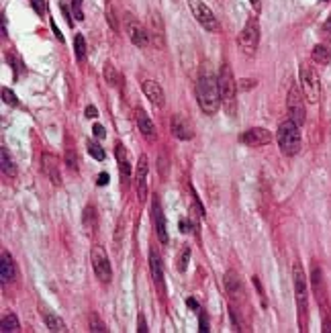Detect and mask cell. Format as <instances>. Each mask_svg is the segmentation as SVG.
Listing matches in <instances>:
<instances>
[{"label":"cell","mask_w":331,"mask_h":333,"mask_svg":"<svg viewBox=\"0 0 331 333\" xmlns=\"http://www.w3.org/2000/svg\"><path fill=\"white\" fill-rule=\"evenodd\" d=\"M196 100L204 115H215L219 111L221 92H219V78H215L209 72H200L196 82Z\"/></svg>","instance_id":"1"},{"label":"cell","mask_w":331,"mask_h":333,"mask_svg":"<svg viewBox=\"0 0 331 333\" xmlns=\"http://www.w3.org/2000/svg\"><path fill=\"white\" fill-rule=\"evenodd\" d=\"M293 286H295V299H297L299 329L309 331V286H307V276H305L301 262L293 266Z\"/></svg>","instance_id":"2"},{"label":"cell","mask_w":331,"mask_h":333,"mask_svg":"<svg viewBox=\"0 0 331 333\" xmlns=\"http://www.w3.org/2000/svg\"><path fill=\"white\" fill-rule=\"evenodd\" d=\"M276 141H278V148L284 156H297L301 152V133H299V125L291 119L282 121L278 125V131H276Z\"/></svg>","instance_id":"3"},{"label":"cell","mask_w":331,"mask_h":333,"mask_svg":"<svg viewBox=\"0 0 331 333\" xmlns=\"http://www.w3.org/2000/svg\"><path fill=\"white\" fill-rule=\"evenodd\" d=\"M299 80H301V90L307 98V102L317 105L321 98V84H319V76L315 72V68L309 61H301L299 66Z\"/></svg>","instance_id":"4"},{"label":"cell","mask_w":331,"mask_h":333,"mask_svg":"<svg viewBox=\"0 0 331 333\" xmlns=\"http://www.w3.org/2000/svg\"><path fill=\"white\" fill-rule=\"evenodd\" d=\"M311 284H313V293L317 297V303L321 307V317H323V331H331V309L329 301H327V290H325V282H323V274L317 262H313L311 268Z\"/></svg>","instance_id":"5"},{"label":"cell","mask_w":331,"mask_h":333,"mask_svg":"<svg viewBox=\"0 0 331 333\" xmlns=\"http://www.w3.org/2000/svg\"><path fill=\"white\" fill-rule=\"evenodd\" d=\"M235 78L231 74L229 64H223L221 72H219V92H221V105L225 107L227 115H235Z\"/></svg>","instance_id":"6"},{"label":"cell","mask_w":331,"mask_h":333,"mask_svg":"<svg viewBox=\"0 0 331 333\" xmlns=\"http://www.w3.org/2000/svg\"><path fill=\"white\" fill-rule=\"evenodd\" d=\"M237 43H239V49L243 51V55L252 57L256 51H258V43H260V25H258V18L252 16L245 27L241 29L239 37H237Z\"/></svg>","instance_id":"7"},{"label":"cell","mask_w":331,"mask_h":333,"mask_svg":"<svg viewBox=\"0 0 331 333\" xmlns=\"http://www.w3.org/2000/svg\"><path fill=\"white\" fill-rule=\"evenodd\" d=\"M305 94L303 90L293 84L288 88V94H286V111H288V119L295 121L299 127L305 123V117H307V109H305Z\"/></svg>","instance_id":"8"},{"label":"cell","mask_w":331,"mask_h":333,"mask_svg":"<svg viewBox=\"0 0 331 333\" xmlns=\"http://www.w3.org/2000/svg\"><path fill=\"white\" fill-rule=\"evenodd\" d=\"M188 6H190V10H192L196 23H198L202 29H206L209 33H217V31H219V20H217L215 12H213L202 0H188Z\"/></svg>","instance_id":"9"},{"label":"cell","mask_w":331,"mask_h":333,"mask_svg":"<svg viewBox=\"0 0 331 333\" xmlns=\"http://www.w3.org/2000/svg\"><path fill=\"white\" fill-rule=\"evenodd\" d=\"M123 23H125V31H127V35H129V41L135 45V47H148L150 45V41H152V37H150V31L133 16V14H125V18H123Z\"/></svg>","instance_id":"10"},{"label":"cell","mask_w":331,"mask_h":333,"mask_svg":"<svg viewBox=\"0 0 331 333\" xmlns=\"http://www.w3.org/2000/svg\"><path fill=\"white\" fill-rule=\"evenodd\" d=\"M90 262H92V268H94V274L98 276V280L111 282V278H113V268H111V262H109V256H107L105 247L94 245L92 252H90Z\"/></svg>","instance_id":"11"},{"label":"cell","mask_w":331,"mask_h":333,"mask_svg":"<svg viewBox=\"0 0 331 333\" xmlns=\"http://www.w3.org/2000/svg\"><path fill=\"white\" fill-rule=\"evenodd\" d=\"M239 139L247 148H264V145H270L272 143L274 135L268 129H264V127H252V129L243 131Z\"/></svg>","instance_id":"12"},{"label":"cell","mask_w":331,"mask_h":333,"mask_svg":"<svg viewBox=\"0 0 331 333\" xmlns=\"http://www.w3.org/2000/svg\"><path fill=\"white\" fill-rule=\"evenodd\" d=\"M41 170H43V174L49 178V182H51L53 186H59V184H61L59 162H57V158H55L53 154H49V152H43V154H41Z\"/></svg>","instance_id":"13"},{"label":"cell","mask_w":331,"mask_h":333,"mask_svg":"<svg viewBox=\"0 0 331 333\" xmlns=\"http://www.w3.org/2000/svg\"><path fill=\"white\" fill-rule=\"evenodd\" d=\"M152 219H154V225H156V235L160 239L162 245L170 243V237H168V227H166V217L164 211H162V204L160 200L154 196V204H152Z\"/></svg>","instance_id":"14"},{"label":"cell","mask_w":331,"mask_h":333,"mask_svg":"<svg viewBox=\"0 0 331 333\" xmlns=\"http://www.w3.org/2000/svg\"><path fill=\"white\" fill-rule=\"evenodd\" d=\"M148 172H150V166H148V156H141L137 166H135V182H137V194L139 198H148Z\"/></svg>","instance_id":"15"},{"label":"cell","mask_w":331,"mask_h":333,"mask_svg":"<svg viewBox=\"0 0 331 333\" xmlns=\"http://www.w3.org/2000/svg\"><path fill=\"white\" fill-rule=\"evenodd\" d=\"M172 133H174L176 139H180V141H188V139L194 137V129H192L190 121H188L186 117H182V115H176V117L172 119Z\"/></svg>","instance_id":"16"},{"label":"cell","mask_w":331,"mask_h":333,"mask_svg":"<svg viewBox=\"0 0 331 333\" xmlns=\"http://www.w3.org/2000/svg\"><path fill=\"white\" fill-rule=\"evenodd\" d=\"M150 272H152V278H154L156 286L160 290H164V264H162L160 252L156 247L150 249Z\"/></svg>","instance_id":"17"},{"label":"cell","mask_w":331,"mask_h":333,"mask_svg":"<svg viewBox=\"0 0 331 333\" xmlns=\"http://www.w3.org/2000/svg\"><path fill=\"white\" fill-rule=\"evenodd\" d=\"M135 121H137L139 131L143 133V137H146L148 141H156V137H158V133H156V125H154V121L148 117V113L141 111V109H137V111H135Z\"/></svg>","instance_id":"18"},{"label":"cell","mask_w":331,"mask_h":333,"mask_svg":"<svg viewBox=\"0 0 331 333\" xmlns=\"http://www.w3.org/2000/svg\"><path fill=\"white\" fill-rule=\"evenodd\" d=\"M141 90H143V94H146L156 107H164L166 94H164V90H162V86H160L156 80H143Z\"/></svg>","instance_id":"19"},{"label":"cell","mask_w":331,"mask_h":333,"mask_svg":"<svg viewBox=\"0 0 331 333\" xmlns=\"http://www.w3.org/2000/svg\"><path fill=\"white\" fill-rule=\"evenodd\" d=\"M14 274H16V268H14L12 256L8 252H2V256H0V280H2V284L12 282Z\"/></svg>","instance_id":"20"},{"label":"cell","mask_w":331,"mask_h":333,"mask_svg":"<svg viewBox=\"0 0 331 333\" xmlns=\"http://www.w3.org/2000/svg\"><path fill=\"white\" fill-rule=\"evenodd\" d=\"M148 23H150V37L154 39V43L158 47H164V23H162L160 14L158 12H152Z\"/></svg>","instance_id":"21"},{"label":"cell","mask_w":331,"mask_h":333,"mask_svg":"<svg viewBox=\"0 0 331 333\" xmlns=\"http://www.w3.org/2000/svg\"><path fill=\"white\" fill-rule=\"evenodd\" d=\"M225 288H227L229 297H233V299H241V297H243L241 280H239V276H237L233 270H229V272L225 274Z\"/></svg>","instance_id":"22"},{"label":"cell","mask_w":331,"mask_h":333,"mask_svg":"<svg viewBox=\"0 0 331 333\" xmlns=\"http://www.w3.org/2000/svg\"><path fill=\"white\" fill-rule=\"evenodd\" d=\"M115 156H117V162H119L121 176L127 180V178L131 176V164H129V158H127V150H125L121 143H117V148H115Z\"/></svg>","instance_id":"23"},{"label":"cell","mask_w":331,"mask_h":333,"mask_svg":"<svg viewBox=\"0 0 331 333\" xmlns=\"http://www.w3.org/2000/svg\"><path fill=\"white\" fill-rule=\"evenodd\" d=\"M311 59L317 64V66H327L331 61V51L325 45H315L313 51H311Z\"/></svg>","instance_id":"24"},{"label":"cell","mask_w":331,"mask_h":333,"mask_svg":"<svg viewBox=\"0 0 331 333\" xmlns=\"http://www.w3.org/2000/svg\"><path fill=\"white\" fill-rule=\"evenodd\" d=\"M0 166H2V174L14 178L16 176V166L10 160V154L6 152V148H0Z\"/></svg>","instance_id":"25"},{"label":"cell","mask_w":331,"mask_h":333,"mask_svg":"<svg viewBox=\"0 0 331 333\" xmlns=\"http://www.w3.org/2000/svg\"><path fill=\"white\" fill-rule=\"evenodd\" d=\"M20 329V323H18V319H16V315L14 313H6L4 317H2V323H0V331L2 333H14Z\"/></svg>","instance_id":"26"},{"label":"cell","mask_w":331,"mask_h":333,"mask_svg":"<svg viewBox=\"0 0 331 333\" xmlns=\"http://www.w3.org/2000/svg\"><path fill=\"white\" fill-rule=\"evenodd\" d=\"M45 327H47L49 331H57V333L68 331V327H66V323H64V319H61V317H57V315H51V313H47V315H45Z\"/></svg>","instance_id":"27"},{"label":"cell","mask_w":331,"mask_h":333,"mask_svg":"<svg viewBox=\"0 0 331 333\" xmlns=\"http://www.w3.org/2000/svg\"><path fill=\"white\" fill-rule=\"evenodd\" d=\"M102 74H105V80H107V84H109V86H119V82H121V74L117 72V68H115L111 61H107V64H105Z\"/></svg>","instance_id":"28"},{"label":"cell","mask_w":331,"mask_h":333,"mask_svg":"<svg viewBox=\"0 0 331 333\" xmlns=\"http://www.w3.org/2000/svg\"><path fill=\"white\" fill-rule=\"evenodd\" d=\"M84 227L90 233L96 229V211H94V206H86L84 209Z\"/></svg>","instance_id":"29"},{"label":"cell","mask_w":331,"mask_h":333,"mask_svg":"<svg viewBox=\"0 0 331 333\" xmlns=\"http://www.w3.org/2000/svg\"><path fill=\"white\" fill-rule=\"evenodd\" d=\"M74 51H76V59L82 61L86 57V41H84V35H76L74 37Z\"/></svg>","instance_id":"30"},{"label":"cell","mask_w":331,"mask_h":333,"mask_svg":"<svg viewBox=\"0 0 331 333\" xmlns=\"http://www.w3.org/2000/svg\"><path fill=\"white\" fill-rule=\"evenodd\" d=\"M88 329H90L92 333H105V331H107V325H105V323L98 319V315H96V313H92V315H90V319H88Z\"/></svg>","instance_id":"31"},{"label":"cell","mask_w":331,"mask_h":333,"mask_svg":"<svg viewBox=\"0 0 331 333\" xmlns=\"http://www.w3.org/2000/svg\"><path fill=\"white\" fill-rule=\"evenodd\" d=\"M86 150H88V154H90L94 160H98V162L105 160V150H102L96 141H88V143H86Z\"/></svg>","instance_id":"32"},{"label":"cell","mask_w":331,"mask_h":333,"mask_svg":"<svg viewBox=\"0 0 331 333\" xmlns=\"http://www.w3.org/2000/svg\"><path fill=\"white\" fill-rule=\"evenodd\" d=\"M107 20H109L111 29L117 33V31H119V20H117V14H115V10H113V4H111V2L107 4Z\"/></svg>","instance_id":"33"},{"label":"cell","mask_w":331,"mask_h":333,"mask_svg":"<svg viewBox=\"0 0 331 333\" xmlns=\"http://www.w3.org/2000/svg\"><path fill=\"white\" fill-rule=\"evenodd\" d=\"M188 260H190V249L184 247V249L180 252V256H178V270H180V272H186V268H188Z\"/></svg>","instance_id":"34"},{"label":"cell","mask_w":331,"mask_h":333,"mask_svg":"<svg viewBox=\"0 0 331 333\" xmlns=\"http://www.w3.org/2000/svg\"><path fill=\"white\" fill-rule=\"evenodd\" d=\"M66 164L70 170H74V172H78V158H76V152L70 148V150H66Z\"/></svg>","instance_id":"35"},{"label":"cell","mask_w":331,"mask_h":333,"mask_svg":"<svg viewBox=\"0 0 331 333\" xmlns=\"http://www.w3.org/2000/svg\"><path fill=\"white\" fill-rule=\"evenodd\" d=\"M2 100L6 102V105H10V107H16L18 105V100H16V96H14V92L10 90V88H2Z\"/></svg>","instance_id":"36"},{"label":"cell","mask_w":331,"mask_h":333,"mask_svg":"<svg viewBox=\"0 0 331 333\" xmlns=\"http://www.w3.org/2000/svg\"><path fill=\"white\" fill-rule=\"evenodd\" d=\"M72 14L76 20H84V10H82V0H72Z\"/></svg>","instance_id":"37"},{"label":"cell","mask_w":331,"mask_h":333,"mask_svg":"<svg viewBox=\"0 0 331 333\" xmlns=\"http://www.w3.org/2000/svg\"><path fill=\"white\" fill-rule=\"evenodd\" d=\"M92 133H94V137H96V139H105V137H107V129H105L100 123H94Z\"/></svg>","instance_id":"38"},{"label":"cell","mask_w":331,"mask_h":333,"mask_svg":"<svg viewBox=\"0 0 331 333\" xmlns=\"http://www.w3.org/2000/svg\"><path fill=\"white\" fill-rule=\"evenodd\" d=\"M31 4H33V8H35L37 14H45V10H47L45 0H31Z\"/></svg>","instance_id":"39"},{"label":"cell","mask_w":331,"mask_h":333,"mask_svg":"<svg viewBox=\"0 0 331 333\" xmlns=\"http://www.w3.org/2000/svg\"><path fill=\"white\" fill-rule=\"evenodd\" d=\"M84 113H86V117H88V119H96V117H98V111H96V107H94V105H88Z\"/></svg>","instance_id":"40"},{"label":"cell","mask_w":331,"mask_h":333,"mask_svg":"<svg viewBox=\"0 0 331 333\" xmlns=\"http://www.w3.org/2000/svg\"><path fill=\"white\" fill-rule=\"evenodd\" d=\"M109 180H111V176H109L107 172H100V174H98L96 184H98V186H107V184H109Z\"/></svg>","instance_id":"41"},{"label":"cell","mask_w":331,"mask_h":333,"mask_svg":"<svg viewBox=\"0 0 331 333\" xmlns=\"http://www.w3.org/2000/svg\"><path fill=\"white\" fill-rule=\"evenodd\" d=\"M137 331H139V333H148V325H146V319H143V315H137Z\"/></svg>","instance_id":"42"},{"label":"cell","mask_w":331,"mask_h":333,"mask_svg":"<svg viewBox=\"0 0 331 333\" xmlns=\"http://www.w3.org/2000/svg\"><path fill=\"white\" fill-rule=\"evenodd\" d=\"M254 86H256L254 80H252V82H250V80H239V84H237V88H241V90H250V88H254Z\"/></svg>","instance_id":"43"},{"label":"cell","mask_w":331,"mask_h":333,"mask_svg":"<svg viewBox=\"0 0 331 333\" xmlns=\"http://www.w3.org/2000/svg\"><path fill=\"white\" fill-rule=\"evenodd\" d=\"M198 325H200V331H211V329H209V321H206V317H204V315H200V319H198Z\"/></svg>","instance_id":"44"},{"label":"cell","mask_w":331,"mask_h":333,"mask_svg":"<svg viewBox=\"0 0 331 333\" xmlns=\"http://www.w3.org/2000/svg\"><path fill=\"white\" fill-rule=\"evenodd\" d=\"M323 33H325L327 37H331V12H329V16H327V20H325V25H323Z\"/></svg>","instance_id":"45"},{"label":"cell","mask_w":331,"mask_h":333,"mask_svg":"<svg viewBox=\"0 0 331 333\" xmlns=\"http://www.w3.org/2000/svg\"><path fill=\"white\" fill-rule=\"evenodd\" d=\"M160 176H162V178H166V176H168V174H166V158H164V156L160 158Z\"/></svg>","instance_id":"46"},{"label":"cell","mask_w":331,"mask_h":333,"mask_svg":"<svg viewBox=\"0 0 331 333\" xmlns=\"http://www.w3.org/2000/svg\"><path fill=\"white\" fill-rule=\"evenodd\" d=\"M61 12H64V16L68 18V23L72 25V14H70V10H68V6H66V4H61Z\"/></svg>","instance_id":"47"},{"label":"cell","mask_w":331,"mask_h":333,"mask_svg":"<svg viewBox=\"0 0 331 333\" xmlns=\"http://www.w3.org/2000/svg\"><path fill=\"white\" fill-rule=\"evenodd\" d=\"M186 305H188L190 309H198V303H196L194 299H186Z\"/></svg>","instance_id":"48"},{"label":"cell","mask_w":331,"mask_h":333,"mask_svg":"<svg viewBox=\"0 0 331 333\" xmlns=\"http://www.w3.org/2000/svg\"><path fill=\"white\" fill-rule=\"evenodd\" d=\"M180 229H182V233H186V231H188V223H184V219L180 221Z\"/></svg>","instance_id":"49"},{"label":"cell","mask_w":331,"mask_h":333,"mask_svg":"<svg viewBox=\"0 0 331 333\" xmlns=\"http://www.w3.org/2000/svg\"><path fill=\"white\" fill-rule=\"evenodd\" d=\"M252 4H254V8H256V12H260V0H250Z\"/></svg>","instance_id":"50"},{"label":"cell","mask_w":331,"mask_h":333,"mask_svg":"<svg viewBox=\"0 0 331 333\" xmlns=\"http://www.w3.org/2000/svg\"><path fill=\"white\" fill-rule=\"evenodd\" d=\"M2 35L6 37V20H2Z\"/></svg>","instance_id":"51"}]
</instances>
